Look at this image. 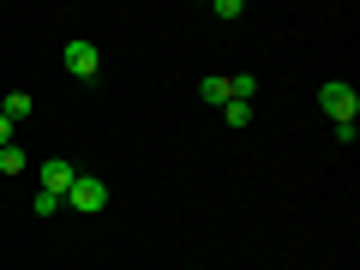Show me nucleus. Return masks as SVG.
Returning a JSON list of instances; mask_svg holds the SVG:
<instances>
[{
	"label": "nucleus",
	"instance_id": "obj_1",
	"mask_svg": "<svg viewBox=\"0 0 360 270\" xmlns=\"http://www.w3.org/2000/svg\"><path fill=\"white\" fill-rule=\"evenodd\" d=\"M319 108L336 120V127H348V120L360 115V96H354V84H342V78H330V84H319Z\"/></svg>",
	"mask_w": 360,
	"mask_h": 270
},
{
	"label": "nucleus",
	"instance_id": "obj_2",
	"mask_svg": "<svg viewBox=\"0 0 360 270\" xmlns=\"http://www.w3.org/2000/svg\"><path fill=\"white\" fill-rule=\"evenodd\" d=\"M103 205H108V186H103L96 174H78L72 193L60 198V210H103Z\"/></svg>",
	"mask_w": 360,
	"mask_h": 270
},
{
	"label": "nucleus",
	"instance_id": "obj_3",
	"mask_svg": "<svg viewBox=\"0 0 360 270\" xmlns=\"http://www.w3.org/2000/svg\"><path fill=\"white\" fill-rule=\"evenodd\" d=\"M60 66H66L72 78H96V72H103V54H96V42H84V37H78V42H66Z\"/></svg>",
	"mask_w": 360,
	"mask_h": 270
},
{
	"label": "nucleus",
	"instance_id": "obj_4",
	"mask_svg": "<svg viewBox=\"0 0 360 270\" xmlns=\"http://www.w3.org/2000/svg\"><path fill=\"white\" fill-rule=\"evenodd\" d=\"M72 180H78V168L54 156V162H42V186H37V193H54V198H66V193H72Z\"/></svg>",
	"mask_w": 360,
	"mask_h": 270
},
{
	"label": "nucleus",
	"instance_id": "obj_5",
	"mask_svg": "<svg viewBox=\"0 0 360 270\" xmlns=\"http://www.w3.org/2000/svg\"><path fill=\"white\" fill-rule=\"evenodd\" d=\"M30 108H37V103H30V90H13V96H0V115H6V120H25Z\"/></svg>",
	"mask_w": 360,
	"mask_h": 270
},
{
	"label": "nucleus",
	"instance_id": "obj_6",
	"mask_svg": "<svg viewBox=\"0 0 360 270\" xmlns=\"http://www.w3.org/2000/svg\"><path fill=\"white\" fill-rule=\"evenodd\" d=\"M25 162H30V156L18 150V144H6V150H0V174H6V180H13V174H25Z\"/></svg>",
	"mask_w": 360,
	"mask_h": 270
},
{
	"label": "nucleus",
	"instance_id": "obj_7",
	"mask_svg": "<svg viewBox=\"0 0 360 270\" xmlns=\"http://www.w3.org/2000/svg\"><path fill=\"white\" fill-rule=\"evenodd\" d=\"M198 96H205V108H222V103H229V78H205Z\"/></svg>",
	"mask_w": 360,
	"mask_h": 270
},
{
	"label": "nucleus",
	"instance_id": "obj_8",
	"mask_svg": "<svg viewBox=\"0 0 360 270\" xmlns=\"http://www.w3.org/2000/svg\"><path fill=\"white\" fill-rule=\"evenodd\" d=\"M222 120L229 127H252V103H222Z\"/></svg>",
	"mask_w": 360,
	"mask_h": 270
},
{
	"label": "nucleus",
	"instance_id": "obj_9",
	"mask_svg": "<svg viewBox=\"0 0 360 270\" xmlns=\"http://www.w3.org/2000/svg\"><path fill=\"white\" fill-rule=\"evenodd\" d=\"M30 210H37V217H54V210H60V198H54V193H37V198H30Z\"/></svg>",
	"mask_w": 360,
	"mask_h": 270
},
{
	"label": "nucleus",
	"instance_id": "obj_10",
	"mask_svg": "<svg viewBox=\"0 0 360 270\" xmlns=\"http://www.w3.org/2000/svg\"><path fill=\"white\" fill-rule=\"evenodd\" d=\"M6 144H13V120L0 115V150H6Z\"/></svg>",
	"mask_w": 360,
	"mask_h": 270
}]
</instances>
